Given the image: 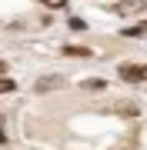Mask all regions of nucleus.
Segmentation results:
<instances>
[{
	"mask_svg": "<svg viewBox=\"0 0 147 150\" xmlns=\"http://www.w3.org/2000/svg\"><path fill=\"white\" fill-rule=\"evenodd\" d=\"M120 77H124L127 83H137V80L144 77V70H141V67H131V64H120Z\"/></svg>",
	"mask_w": 147,
	"mask_h": 150,
	"instance_id": "f257e3e1",
	"label": "nucleus"
},
{
	"mask_svg": "<svg viewBox=\"0 0 147 150\" xmlns=\"http://www.w3.org/2000/svg\"><path fill=\"white\" fill-rule=\"evenodd\" d=\"M141 7H144V0H120L114 10L117 13H131V10H141Z\"/></svg>",
	"mask_w": 147,
	"mask_h": 150,
	"instance_id": "f03ea898",
	"label": "nucleus"
},
{
	"mask_svg": "<svg viewBox=\"0 0 147 150\" xmlns=\"http://www.w3.org/2000/svg\"><path fill=\"white\" fill-rule=\"evenodd\" d=\"M64 54L67 57H90V50L87 47H64Z\"/></svg>",
	"mask_w": 147,
	"mask_h": 150,
	"instance_id": "7ed1b4c3",
	"label": "nucleus"
},
{
	"mask_svg": "<svg viewBox=\"0 0 147 150\" xmlns=\"http://www.w3.org/2000/svg\"><path fill=\"white\" fill-rule=\"evenodd\" d=\"M80 87H87V90H104V87H107V83H104V80H84Z\"/></svg>",
	"mask_w": 147,
	"mask_h": 150,
	"instance_id": "20e7f679",
	"label": "nucleus"
},
{
	"mask_svg": "<svg viewBox=\"0 0 147 150\" xmlns=\"http://www.w3.org/2000/svg\"><path fill=\"white\" fill-rule=\"evenodd\" d=\"M50 87H57V80H50V77H44V80H37V90H50Z\"/></svg>",
	"mask_w": 147,
	"mask_h": 150,
	"instance_id": "39448f33",
	"label": "nucleus"
},
{
	"mask_svg": "<svg viewBox=\"0 0 147 150\" xmlns=\"http://www.w3.org/2000/svg\"><path fill=\"white\" fill-rule=\"evenodd\" d=\"M40 4H44V7H54V10H57V7H67V0H40Z\"/></svg>",
	"mask_w": 147,
	"mask_h": 150,
	"instance_id": "423d86ee",
	"label": "nucleus"
},
{
	"mask_svg": "<svg viewBox=\"0 0 147 150\" xmlns=\"http://www.w3.org/2000/svg\"><path fill=\"white\" fill-rule=\"evenodd\" d=\"M0 90H4V93H10V90H17V83L10 80V77H4V87H0Z\"/></svg>",
	"mask_w": 147,
	"mask_h": 150,
	"instance_id": "0eeeda50",
	"label": "nucleus"
},
{
	"mask_svg": "<svg viewBox=\"0 0 147 150\" xmlns=\"http://www.w3.org/2000/svg\"><path fill=\"white\" fill-rule=\"evenodd\" d=\"M144 77H147V67H144Z\"/></svg>",
	"mask_w": 147,
	"mask_h": 150,
	"instance_id": "6e6552de",
	"label": "nucleus"
}]
</instances>
